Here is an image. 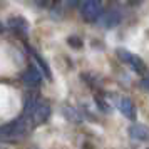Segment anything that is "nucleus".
Masks as SVG:
<instances>
[{
    "instance_id": "obj_1",
    "label": "nucleus",
    "mask_w": 149,
    "mask_h": 149,
    "mask_svg": "<svg viewBox=\"0 0 149 149\" xmlns=\"http://www.w3.org/2000/svg\"><path fill=\"white\" fill-rule=\"evenodd\" d=\"M30 121H29L25 116H20L19 119H15V121L8 122L5 126H2L0 127V134L7 136V137H20L27 132L29 129H30Z\"/></svg>"
},
{
    "instance_id": "obj_2",
    "label": "nucleus",
    "mask_w": 149,
    "mask_h": 149,
    "mask_svg": "<svg viewBox=\"0 0 149 149\" xmlns=\"http://www.w3.org/2000/svg\"><path fill=\"white\" fill-rule=\"evenodd\" d=\"M102 14L101 0H82L81 3V15L86 22H95Z\"/></svg>"
},
{
    "instance_id": "obj_3",
    "label": "nucleus",
    "mask_w": 149,
    "mask_h": 149,
    "mask_svg": "<svg viewBox=\"0 0 149 149\" xmlns=\"http://www.w3.org/2000/svg\"><path fill=\"white\" fill-rule=\"evenodd\" d=\"M116 54H117V57H119L124 64H127L134 72H137V74L146 72V64H144V61H142L139 55L132 54V52H129V50H126V49H117Z\"/></svg>"
},
{
    "instance_id": "obj_4",
    "label": "nucleus",
    "mask_w": 149,
    "mask_h": 149,
    "mask_svg": "<svg viewBox=\"0 0 149 149\" xmlns=\"http://www.w3.org/2000/svg\"><path fill=\"white\" fill-rule=\"evenodd\" d=\"M97 20L101 22V25L102 27H106V29H112V27H116L119 22H121V14L117 12V10H107L106 14L102 15L101 14V17L97 19Z\"/></svg>"
},
{
    "instance_id": "obj_5",
    "label": "nucleus",
    "mask_w": 149,
    "mask_h": 149,
    "mask_svg": "<svg viewBox=\"0 0 149 149\" xmlns=\"http://www.w3.org/2000/svg\"><path fill=\"white\" fill-rule=\"evenodd\" d=\"M117 107H119V111H121V114L124 116V117H127V119H131V121L136 119V106L129 97H121Z\"/></svg>"
},
{
    "instance_id": "obj_6",
    "label": "nucleus",
    "mask_w": 149,
    "mask_h": 149,
    "mask_svg": "<svg viewBox=\"0 0 149 149\" xmlns=\"http://www.w3.org/2000/svg\"><path fill=\"white\" fill-rule=\"evenodd\" d=\"M22 81H24V84L29 86V87H37L42 82V75L35 67H29L27 70L22 74Z\"/></svg>"
},
{
    "instance_id": "obj_7",
    "label": "nucleus",
    "mask_w": 149,
    "mask_h": 149,
    "mask_svg": "<svg viewBox=\"0 0 149 149\" xmlns=\"http://www.w3.org/2000/svg\"><path fill=\"white\" fill-rule=\"evenodd\" d=\"M129 136L136 141H146L149 139V129L142 124H134L129 127Z\"/></svg>"
},
{
    "instance_id": "obj_8",
    "label": "nucleus",
    "mask_w": 149,
    "mask_h": 149,
    "mask_svg": "<svg viewBox=\"0 0 149 149\" xmlns=\"http://www.w3.org/2000/svg\"><path fill=\"white\" fill-rule=\"evenodd\" d=\"M8 25L14 30H17V32H22V34H27L29 32V22L25 19H22V17H12L8 20Z\"/></svg>"
},
{
    "instance_id": "obj_9",
    "label": "nucleus",
    "mask_w": 149,
    "mask_h": 149,
    "mask_svg": "<svg viewBox=\"0 0 149 149\" xmlns=\"http://www.w3.org/2000/svg\"><path fill=\"white\" fill-rule=\"evenodd\" d=\"M32 55H34V59L37 61V64H39V65L42 67V70H44V75H45L47 79H50V69H49V65L45 64V61H44L40 55L37 54V52H32Z\"/></svg>"
},
{
    "instance_id": "obj_10",
    "label": "nucleus",
    "mask_w": 149,
    "mask_h": 149,
    "mask_svg": "<svg viewBox=\"0 0 149 149\" xmlns=\"http://www.w3.org/2000/svg\"><path fill=\"white\" fill-rule=\"evenodd\" d=\"M67 42H69V45H70V47H75V49L82 47V42H81V39H79V37H69Z\"/></svg>"
},
{
    "instance_id": "obj_11",
    "label": "nucleus",
    "mask_w": 149,
    "mask_h": 149,
    "mask_svg": "<svg viewBox=\"0 0 149 149\" xmlns=\"http://www.w3.org/2000/svg\"><path fill=\"white\" fill-rule=\"evenodd\" d=\"M142 86H144L146 89H149V75H148V77H144V79H142Z\"/></svg>"
},
{
    "instance_id": "obj_12",
    "label": "nucleus",
    "mask_w": 149,
    "mask_h": 149,
    "mask_svg": "<svg viewBox=\"0 0 149 149\" xmlns=\"http://www.w3.org/2000/svg\"><path fill=\"white\" fill-rule=\"evenodd\" d=\"M0 30H2V25H0Z\"/></svg>"
}]
</instances>
